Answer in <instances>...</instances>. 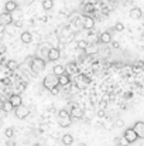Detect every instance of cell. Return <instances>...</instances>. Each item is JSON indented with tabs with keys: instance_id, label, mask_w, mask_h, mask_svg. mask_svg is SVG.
I'll list each match as a JSON object with an SVG mask.
<instances>
[{
	"instance_id": "cell-27",
	"label": "cell",
	"mask_w": 144,
	"mask_h": 146,
	"mask_svg": "<svg viewBox=\"0 0 144 146\" xmlns=\"http://www.w3.org/2000/svg\"><path fill=\"white\" fill-rule=\"evenodd\" d=\"M86 47H88V41H86V40H79V41H78V48L85 50Z\"/></svg>"
},
{
	"instance_id": "cell-8",
	"label": "cell",
	"mask_w": 144,
	"mask_h": 146,
	"mask_svg": "<svg viewBox=\"0 0 144 146\" xmlns=\"http://www.w3.org/2000/svg\"><path fill=\"white\" fill-rule=\"evenodd\" d=\"M133 131L136 132L137 138L144 139V122H141V121H137V122L134 123V126H133Z\"/></svg>"
},
{
	"instance_id": "cell-5",
	"label": "cell",
	"mask_w": 144,
	"mask_h": 146,
	"mask_svg": "<svg viewBox=\"0 0 144 146\" xmlns=\"http://www.w3.org/2000/svg\"><path fill=\"white\" fill-rule=\"evenodd\" d=\"M123 138H124V141L127 142V143H134L139 138H137V135H136V132L133 131V128H129V129H126L124 131V135H123Z\"/></svg>"
},
{
	"instance_id": "cell-19",
	"label": "cell",
	"mask_w": 144,
	"mask_h": 146,
	"mask_svg": "<svg viewBox=\"0 0 144 146\" xmlns=\"http://www.w3.org/2000/svg\"><path fill=\"white\" fill-rule=\"evenodd\" d=\"M61 141H62V143H64L65 146H71L72 143H74V136L69 135V133H65V135H62Z\"/></svg>"
},
{
	"instance_id": "cell-25",
	"label": "cell",
	"mask_w": 144,
	"mask_h": 146,
	"mask_svg": "<svg viewBox=\"0 0 144 146\" xmlns=\"http://www.w3.org/2000/svg\"><path fill=\"white\" fill-rule=\"evenodd\" d=\"M84 11L88 13V14H89V13H93V11H95V6H93V3H86L85 7H84Z\"/></svg>"
},
{
	"instance_id": "cell-3",
	"label": "cell",
	"mask_w": 144,
	"mask_h": 146,
	"mask_svg": "<svg viewBox=\"0 0 144 146\" xmlns=\"http://www.w3.org/2000/svg\"><path fill=\"white\" fill-rule=\"evenodd\" d=\"M45 65H47V62L44 61V58H40V57H34V58L31 60V62H30L31 70H33V71H36V72L43 71V70L45 68Z\"/></svg>"
},
{
	"instance_id": "cell-29",
	"label": "cell",
	"mask_w": 144,
	"mask_h": 146,
	"mask_svg": "<svg viewBox=\"0 0 144 146\" xmlns=\"http://www.w3.org/2000/svg\"><path fill=\"white\" fill-rule=\"evenodd\" d=\"M114 126H116V128H123V126H124V122H123L122 119H117V121L114 122Z\"/></svg>"
},
{
	"instance_id": "cell-20",
	"label": "cell",
	"mask_w": 144,
	"mask_h": 146,
	"mask_svg": "<svg viewBox=\"0 0 144 146\" xmlns=\"http://www.w3.org/2000/svg\"><path fill=\"white\" fill-rule=\"evenodd\" d=\"M97 51H99V48H97L96 44H88V47L85 48V52H86L88 55H93V54H96Z\"/></svg>"
},
{
	"instance_id": "cell-18",
	"label": "cell",
	"mask_w": 144,
	"mask_h": 146,
	"mask_svg": "<svg viewBox=\"0 0 144 146\" xmlns=\"http://www.w3.org/2000/svg\"><path fill=\"white\" fill-rule=\"evenodd\" d=\"M52 74H54V75H57V77H59V75L65 74V67H64V65H61V64L54 65V68H52Z\"/></svg>"
},
{
	"instance_id": "cell-21",
	"label": "cell",
	"mask_w": 144,
	"mask_h": 146,
	"mask_svg": "<svg viewBox=\"0 0 144 146\" xmlns=\"http://www.w3.org/2000/svg\"><path fill=\"white\" fill-rule=\"evenodd\" d=\"M76 72V64L75 62H69L66 67H65V74H75Z\"/></svg>"
},
{
	"instance_id": "cell-7",
	"label": "cell",
	"mask_w": 144,
	"mask_h": 146,
	"mask_svg": "<svg viewBox=\"0 0 144 146\" xmlns=\"http://www.w3.org/2000/svg\"><path fill=\"white\" fill-rule=\"evenodd\" d=\"M47 58L49 61H58L61 58V51L57 48V47H51L47 54Z\"/></svg>"
},
{
	"instance_id": "cell-9",
	"label": "cell",
	"mask_w": 144,
	"mask_h": 146,
	"mask_svg": "<svg viewBox=\"0 0 144 146\" xmlns=\"http://www.w3.org/2000/svg\"><path fill=\"white\" fill-rule=\"evenodd\" d=\"M82 27L86 29V30H92V29L95 27V20H93V17H91V16H84Z\"/></svg>"
},
{
	"instance_id": "cell-10",
	"label": "cell",
	"mask_w": 144,
	"mask_h": 146,
	"mask_svg": "<svg viewBox=\"0 0 144 146\" xmlns=\"http://www.w3.org/2000/svg\"><path fill=\"white\" fill-rule=\"evenodd\" d=\"M69 115H71L72 119H81V118L84 116V109L75 105V106H72V109L69 111Z\"/></svg>"
},
{
	"instance_id": "cell-36",
	"label": "cell",
	"mask_w": 144,
	"mask_h": 146,
	"mask_svg": "<svg viewBox=\"0 0 144 146\" xmlns=\"http://www.w3.org/2000/svg\"><path fill=\"white\" fill-rule=\"evenodd\" d=\"M116 146H126V145H122V143H117Z\"/></svg>"
},
{
	"instance_id": "cell-12",
	"label": "cell",
	"mask_w": 144,
	"mask_h": 146,
	"mask_svg": "<svg viewBox=\"0 0 144 146\" xmlns=\"http://www.w3.org/2000/svg\"><path fill=\"white\" fill-rule=\"evenodd\" d=\"M17 1H14V0H9V1H6V4H4V11H7V13H13L14 10H17Z\"/></svg>"
},
{
	"instance_id": "cell-1",
	"label": "cell",
	"mask_w": 144,
	"mask_h": 146,
	"mask_svg": "<svg viewBox=\"0 0 144 146\" xmlns=\"http://www.w3.org/2000/svg\"><path fill=\"white\" fill-rule=\"evenodd\" d=\"M57 121H58V123H59L61 128H68V126H71V123H72V118H71V115H69V112H68L66 109H61V111L58 112Z\"/></svg>"
},
{
	"instance_id": "cell-35",
	"label": "cell",
	"mask_w": 144,
	"mask_h": 146,
	"mask_svg": "<svg viewBox=\"0 0 144 146\" xmlns=\"http://www.w3.org/2000/svg\"><path fill=\"white\" fill-rule=\"evenodd\" d=\"M78 146H86V143H84V142H81V143H78Z\"/></svg>"
},
{
	"instance_id": "cell-37",
	"label": "cell",
	"mask_w": 144,
	"mask_h": 146,
	"mask_svg": "<svg viewBox=\"0 0 144 146\" xmlns=\"http://www.w3.org/2000/svg\"><path fill=\"white\" fill-rule=\"evenodd\" d=\"M33 146H41V145L40 143H36V145H33Z\"/></svg>"
},
{
	"instance_id": "cell-16",
	"label": "cell",
	"mask_w": 144,
	"mask_h": 146,
	"mask_svg": "<svg viewBox=\"0 0 144 146\" xmlns=\"http://www.w3.org/2000/svg\"><path fill=\"white\" fill-rule=\"evenodd\" d=\"M69 82H71V80H69V75L68 74H62V75L58 77V85L66 87V85H69Z\"/></svg>"
},
{
	"instance_id": "cell-2",
	"label": "cell",
	"mask_w": 144,
	"mask_h": 146,
	"mask_svg": "<svg viewBox=\"0 0 144 146\" xmlns=\"http://www.w3.org/2000/svg\"><path fill=\"white\" fill-rule=\"evenodd\" d=\"M43 85H44V88H47L49 91L57 88L58 87V77L54 75V74H48L47 77L44 78V81H43Z\"/></svg>"
},
{
	"instance_id": "cell-28",
	"label": "cell",
	"mask_w": 144,
	"mask_h": 146,
	"mask_svg": "<svg viewBox=\"0 0 144 146\" xmlns=\"http://www.w3.org/2000/svg\"><path fill=\"white\" fill-rule=\"evenodd\" d=\"M114 30H117V31H123V30H124V24H123V23H117V24L114 26Z\"/></svg>"
},
{
	"instance_id": "cell-11",
	"label": "cell",
	"mask_w": 144,
	"mask_h": 146,
	"mask_svg": "<svg viewBox=\"0 0 144 146\" xmlns=\"http://www.w3.org/2000/svg\"><path fill=\"white\" fill-rule=\"evenodd\" d=\"M11 105H13V108H17V106H20L21 104H23V101H21V97L18 95V94H13V95H10V98L7 99Z\"/></svg>"
},
{
	"instance_id": "cell-34",
	"label": "cell",
	"mask_w": 144,
	"mask_h": 146,
	"mask_svg": "<svg viewBox=\"0 0 144 146\" xmlns=\"http://www.w3.org/2000/svg\"><path fill=\"white\" fill-rule=\"evenodd\" d=\"M113 47H114V48H119V43L114 41V43H113Z\"/></svg>"
},
{
	"instance_id": "cell-26",
	"label": "cell",
	"mask_w": 144,
	"mask_h": 146,
	"mask_svg": "<svg viewBox=\"0 0 144 146\" xmlns=\"http://www.w3.org/2000/svg\"><path fill=\"white\" fill-rule=\"evenodd\" d=\"M4 135H6V138H13V135H14V129L10 126V128H7L6 131H4Z\"/></svg>"
},
{
	"instance_id": "cell-24",
	"label": "cell",
	"mask_w": 144,
	"mask_h": 146,
	"mask_svg": "<svg viewBox=\"0 0 144 146\" xmlns=\"http://www.w3.org/2000/svg\"><path fill=\"white\" fill-rule=\"evenodd\" d=\"M54 7V0H43V9L44 10H51Z\"/></svg>"
},
{
	"instance_id": "cell-4",
	"label": "cell",
	"mask_w": 144,
	"mask_h": 146,
	"mask_svg": "<svg viewBox=\"0 0 144 146\" xmlns=\"http://www.w3.org/2000/svg\"><path fill=\"white\" fill-rule=\"evenodd\" d=\"M14 113H16V116H17L18 119H26V118L30 115V108L21 104L20 106L14 108Z\"/></svg>"
},
{
	"instance_id": "cell-14",
	"label": "cell",
	"mask_w": 144,
	"mask_h": 146,
	"mask_svg": "<svg viewBox=\"0 0 144 146\" xmlns=\"http://www.w3.org/2000/svg\"><path fill=\"white\" fill-rule=\"evenodd\" d=\"M20 40H21V43H24V44H30V43L33 41V34H31L30 31H23L21 36H20Z\"/></svg>"
},
{
	"instance_id": "cell-23",
	"label": "cell",
	"mask_w": 144,
	"mask_h": 146,
	"mask_svg": "<svg viewBox=\"0 0 144 146\" xmlns=\"http://www.w3.org/2000/svg\"><path fill=\"white\" fill-rule=\"evenodd\" d=\"M1 109H3L4 112H11L14 108H13V105H11L9 101H4V102L1 104Z\"/></svg>"
},
{
	"instance_id": "cell-13",
	"label": "cell",
	"mask_w": 144,
	"mask_h": 146,
	"mask_svg": "<svg viewBox=\"0 0 144 146\" xmlns=\"http://www.w3.org/2000/svg\"><path fill=\"white\" fill-rule=\"evenodd\" d=\"M141 16H143V11H141L140 7H133L130 10V17L133 20H139V19H141Z\"/></svg>"
},
{
	"instance_id": "cell-31",
	"label": "cell",
	"mask_w": 144,
	"mask_h": 146,
	"mask_svg": "<svg viewBox=\"0 0 144 146\" xmlns=\"http://www.w3.org/2000/svg\"><path fill=\"white\" fill-rule=\"evenodd\" d=\"M3 36H4V27H3V26H0V40L3 38Z\"/></svg>"
},
{
	"instance_id": "cell-33",
	"label": "cell",
	"mask_w": 144,
	"mask_h": 146,
	"mask_svg": "<svg viewBox=\"0 0 144 146\" xmlns=\"http://www.w3.org/2000/svg\"><path fill=\"white\" fill-rule=\"evenodd\" d=\"M51 94H58V87L54 88V90H51Z\"/></svg>"
},
{
	"instance_id": "cell-22",
	"label": "cell",
	"mask_w": 144,
	"mask_h": 146,
	"mask_svg": "<svg viewBox=\"0 0 144 146\" xmlns=\"http://www.w3.org/2000/svg\"><path fill=\"white\" fill-rule=\"evenodd\" d=\"M6 65H7V68H9L10 71H16V70L18 68V62H17L16 60H9Z\"/></svg>"
},
{
	"instance_id": "cell-38",
	"label": "cell",
	"mask_w": 144,
	"mask_h": 146,
	"mask_svg": "<svg viewBox=\"0 0 144 146\" xmlns=\"http://www.w3.org/2000/svg\"><path fill=\"white\" fill-rule=\"evenodd\" d=\"M143 70H144V61H143Z\"/></svg>"
},
{
	"instance_id": "cell-32",
	"label": "cell",
	"mask_w": 144,
	"mask_h": 146,
	"mask_svg": "<svg viewBox=\"0 0 144 146\" xmlns=\"http://www.w3.org/2000/svg\"><path fill=\"white\" fill-rule=\"evenodd\" d=\"M33 1H34V0H21V3H23V4H26V6H28V4H31Z\"/></svg>"
},
{
	"instance_id": "cell-6",
	"label": "cell",
	"mask_w": 144,
	"mask_h": 146,
	"mask_svg": "<svg viewBox=\"0 0 144 146\" xmlns=\"http://www.w3.org/2000/svg\"><path fill=\"white\" fill-rule=\"evenodd\" d=\"M9 24H13V16H11V13L4 11V13L0 14V26L6 27Z\"/></svg>"
},
{
	"instance_id": "cell-30",
	"label": "cell",
	"mask_w": 144,
	"mask_h": 146,
	"mask_svg": "<svg viewBox=\"0 0 144 146\" xmlns=\"http://www.w3.org/2000/svg\"><path fill=\"white\" fill-rule=\"evenodd\" d=\"M7 51V48H6V46H3V44H0V54H4Z\"/></svg>"
},
{
	"instance_id": "cell-15",
	"label": "cell",
	"mask_w": 144,
	"mask_h": 146,
	"mask_svg": "<svg viewBox=\"0 0 144 146\" xmlns=\"http://www.w3.org/2000/svg\"><path fill=\"white\" fill-rule=\"evenodd\" d=\"M99 41L103 43V44H109L112 43V34L109 31H103L100 36H99Z\"/></svg>"
},
{
	"instance_id": "cell-17",
	"label": "cell",
	"mask_w": 144,
	"mask_h": 146,
	"mask_svg": "<svg viewBox=\"0 0 144 146\" xmlns=\"http://www.w3.org/2000/svg\"><path fill=\"white\" fill-rule=\"evenodd\" d=\"M49 44H40V47H38V52H40V58H44V57H47L48 51H49Z\"/></svg>"
}]
</instances>
